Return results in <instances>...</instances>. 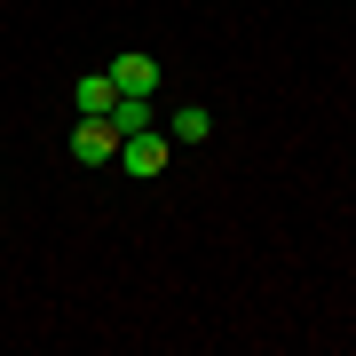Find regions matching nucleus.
Here are the masks:
<instances>
[{"instance_id":"39448f33","label":"nucleus","mask_w":356,"mask_h":356,"mask_svg":"<svg viewBox=\"0 0 356 356\" xmlns=\"http://www.w3.org/2000/svg\"><path fill=\"white\" fill-rule=\"evenodd\" d=\"M166 135H175V143H206V135H214V111H206V103H182V111L166 119Z\"/></svg>"},{"instance_id":"7ed1b4c3","label":"nucleus","mask_w":356,"mask_h":356,"mask_svg":"<svg viewBox=\"0 0 356 356\" xmlns=\"http://www.w3.org/2000/svg\"><path fill=\"white\" fill-rule=\"evenodd\" d=\"M103 72H111V88L119 95H159V56H143V48H127V56H111V64H103Z\"/></svg>"},{"instance_id":"f03ea898","label":"nucleus","mask_w":356,"mask_h":356,"mask_svg":"<svg viewBox=\"0 0 356 356\" xmlns=\"http://www.w3.org/2000/svg\"><path fill=\"white\" fill-rule=\"evenodd\" d=\"M119 143H127V135L111 127V111L72 119V159H79V166H111V159H119Z\"/></svg>"},{"instance_id":"20e7f679","label":"nucleus","mask_w":356,"mask_h":356,"mask_svg":"<svg viewBox=\"0 0 356 356\" xmlns=\"http://www.w3.org/2000/svg\"><path fill=\"white\" fill-rule=\"evenodd\" d=\"M111 103H119V88H111V72H79V79H72V111H79V119L111 111Z\"/></svg>"},{"instance_id":"f257e3e1","label":"nucleus","mask_w":356,"mask_h":356,"mask_svg":"<svg viewBox=\"0 0 356 356\" xmlns=\"http://www.w3.org/2000/svg\"><path fill=\"white\" fill-rule=\"evenodd\" d=\"M119 159H127V175H135V182H159V175H166V159H175V135H166V127H135L127 143H119Z\"/></svg>"}]
</instances>
